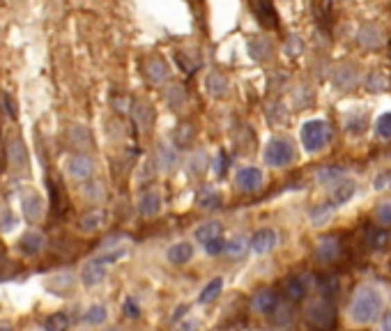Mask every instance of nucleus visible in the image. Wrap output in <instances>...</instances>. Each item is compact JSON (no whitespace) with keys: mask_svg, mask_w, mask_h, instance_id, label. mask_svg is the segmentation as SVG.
<instances>
[{"mask_svg":"<svg viewBox=\"0 0 391 331\" xmlns=\"http://www.w3.org/2000/svg\"><path fill=\"white\" fill-rule=\"evenodd\" d=\"M193 258V247L186 242H177L166 251V260L171 265H186Z\"/></svg>","mask_w":391,"mask_h":331,"instance_id":"13","label":"nucleus"},{"mask_svg":"<svg viewBox=\"0 0 391 331\" xmlns=\"http://www.w3.org/2000/svg\"><path fill=\"white\" fill-rule=\"evenodd\" d=\"M44 235L40 233V230H31V233H26L24 237H21V242H19V249H21V253H26V256H37L42 249H44Z\"/></svg>","mask_w":391,"mask_h":331,"instance_id":"12","label":"nucleus"},{"mask_svg":"<svg viewBox=\"0 0 391 331\" xmlns=\"http://www.w3.org/2000/svg\"><path fill=\"white\" fill-rule=\"evenodd\" d=\"M139 210L143 217H155V214H159V210H162V196H159L157 191H146L141 196Z\"/></svg>","mask_w":391,"mask_h":331,"instance_id":"14","label":"nucleus"},{"mask_svg":"<svg viewBox=\"0 0 391 331\" xmlns=\"http://www.w3.org/2000/svg\"><path fill=\"white\" fill-rule=\"evenodd\" d=\"M237 186L244 193H253L263 186V172L260 168H242L237 172Z\"/></svg>","mask_w":391,"mask_h":331,"instance_id":"10","label":"nucleus"},{"mask_svg":"<svg viewBox=\"0 0 391 331\" xmlns=\"http://www.w3.org/2000/svg\"><path fill=\"white\" fill-rule=\"evenodd\" d=\"M378 134L382 136V138L391 141V113L382 115V118L378 120Z\"/></svg>","mask_w":391,"mask_h":331,"instance_id":"27","label":"nucleus"},{"mask_svg":"<svg viewBox=\"0 0 391 331\" xmlns=\"http://www.w3.org/2000/svg\"><path fill=\"white\" fill-rule=\"evenodd\" d=\"M378 221L382 226H391V203H385L378 210Z\"/></svg>","mask_w":391,"mask_h":331,"instance_id":"29","label":"nucleus"},{"mask_svg":"<svg viewBox=\"0 0 391 331\" xmlns=\"http://www.w3.org/2000/svg\"><path fill=\"white\" fill-rule=\"evenodd\" d=\"M7 159L14 170H24L28 166V147L19 134H14V138H7Z\"/></svg>","mask_w":391,"mask_h":331,"instance_id":"6","label":"nucleus"},{"mask_svg":"<svg viewBox=\"0 0 391 331\" xmlns=\"http://www.w3.org/2000/svg\"><path fill=\"white\" fill-rule=\"evenodd\" d=\"M246 249H249V240L246 237H233V240H226V253L230 258H242L246 253Z\"/></svg>","mask_w":391,"mask_h":331,"instance_id":"22","label":"nucleus"},{"mask_svg":"<svg viewBox=\"0 0 391 331\" xmlns=\"http://www.w3.org/2000/svg\"><path fill=\"white\" fill-rule=\"evenodd\" d=\"M152 81H155V83H162V81H166V76H168V69H166V64L164 62H159V60H155V62H152Z\"/></svg>","mask_w":391,"mask_h":331,"instance_id":"26","label":"nucleus"},{"mask_svg":"<svg viewBox=\"0 0 391 331\" xmlns=\"http://www.w3.org/2000/svg\"><path fill=\"white\" fill-rule=\"evenodd\" d=\"M221 292H223V278H212L200 290V304H212V301L219 299Z\"/></svg>","mask_w":391,"mask_h":331,"instance_id":"19","label":"nucleus"},{"mask_svg":"<svg viewBox=\"0 0 391 331\" xmlns=\"http://www.w3.org/2000/svg\"><path fill=\"white\" fill-rule=\"evenodd\" d=\"M226 168H228V156L221 152L219 154V163H216V172L221 175V172H226Z\"/></svg>","mask_w":391,"mask_h":331,"instance_id":"32","label":"nucleus"},{"mask_svg":"<svg viewBox=\"0 0 391 331\" xmlns=\"http://www.w3.org/2000/svg\"><path fill=\"white\" fill-rule=\"evenodd\" d=\"M198 203L202 205V207H207V210H212V207H216L221 203V196H219V191H214V189H202L200 191V198H198Z\"/></svg>","mask_w":391,"mask_h":331,"instance_id":"24","label":"nucleus"},{"mask_svg":"<svg viewBox=\"0 0 391 331\" xmlns=\"http://www.w3.org/2000/svg\"><path fill=\"white\" fill-rule=\"evenodd\" d=\"M202 247H205V253L207 256H219V253H223V251H226V240H223V237H216V240L202 244Z\"/></svg>","mask_w":391,"mask_h":331,"instance_id":"25","label":"nucleus"},{"mask_svg":"<svg viewBox=\"0 0 391 331\" xmlns=\"http://www.w3.org/2000/svg\"><path fill=\"white\" fill-rule=\"evenodd\" d=\"M251 308L260 315H272L279 311V294L272 290H260L251 301Z\"/></svg>","mask_w":391,"mask_h":331,"instance_id":"9","label":"nucleus"},{"mask_svg":"<svg viewBox=\"0 0 391 331\" xmlns=\"http://www.w3.org/2000/svg\"><path fill=\"white\" fill-rule=\"evenodd\" d=\"M108 320V308L104 304H92L88 311L83 313V322L90 327H99Z\"/></svg>","mask_w":391,"mask_h":331,"instance_id":"18","label":"nucleus"},{"mask_svg":"<svg viewBox=\"0 0 391 331\" xmlns=\"http://www.w3.org/2000/svg\"><path fill=\"white\" fill-rule=\"evenodd\" d=\"M14 226H17V219H14V214L10 210L0 212V230H10Z\"/></svg>","mask_w":391,"mask_h":331,"instance_id":"28","label":"nucleus"},{"mask_svg":"<svg viewBox=\"0 0 391 331\" xmlns=\"http://www.w3.org/2000/svg\"><path fill=\"white\" fill-rule=\"evenodd\" d=\"M382 331H391V311L387 313L385 322H382Z\"/></svg>","mask_w":391,"mask_h":331,"instance_id":"33","label":"nucleus"},{"mask_svg":"<svg viewBox=\"0 0 391 331\" xmlns=\"http://www.w3.org/2000/svg\"><path fill=\"white\" fill-rule=\"evenodd\" d=\"M104 331H120V329H115V327H113V329H104Z\"/></svg>","mask_w":391,"mask_h":331,"instance_id":"35","label":"nucleus"},{"mask_svg":"<svg viewBox=\"0 0 391 331\" xmlns=\"http://www.w3.org/2000/svg\"><path fill=\"white\" fill-rule=\"evenodd\" d=\"M277 244H279V235L274 233L272 228H263V230H258V233L253 235L251 249L256 251L258 256H265V253H270V251L277 249Z\"/></svg>","mask_w":391,"mask_h":331,"instance_id":"8","label":"nucleus"},{"mask_svg":"<svg viewBox=\"0 0 391 331\" xmlns=\"http://www.w3.org/2000/svg\"><path fill=\"white\" fill-rule=\"evenodd\" d=\"M216 237H223V228H221V223H216V221H207V223H202L200 228H196V240H198L200 244L212 242V240H216Z\"/></svg>","mask_w":391,"mask_h":331,"instance_id":"16","label":"nucleus"},{"mask_svg":"<svg viewBox=\"0 0 391 331\" xmlns=\"http://www.w3.org/2000/svg\"><path fill=\"white\" fill-rule=\"evenodd\" d=\"M67 172L74 179H81L83 182V179H88L92 172H95V161L85 154H74L67 159Z\"/></svg>","mask_w":391,"mask_h":331,"instance_id":"7","label":"nucleus"},{"mask_svg":"<svg viewBox=\"0 0 391 331\" xmlns=\"http://www.w3.org/2000/svg\"><path fill=\"white\" fill-rule=\"evenodd\" d=\"M385 311V292L378 285H361L350 301V320L354 325H371Z\"/></svg>","mask_w":391,"mask_h":331,"instance_id":"1","label":"nucleus"},{"mask_svg":"<svg viewBox=\"0 0 391 331\" xmlns=\"http://www.w3.org/2000/svg\"><path fill=\"white\" fill-rule=\"evenodd\" d=\"M306 320L315 329H329L331 322H334V306L329 304L327 297L318 299L306 308Z\"/></svg>","mask_w":391,"mask_h":331,"instance_id":"5","label":"nucleus"},{"mask_svg":"<svg viewBox=\"0 0 391 331\" xmlns=\"http://www.w3.org/2000/svg\"><path fill=\"white\" fill-rule=\"evenodd\" d=\"M122 256V251H115V253H108V256H99V258H92V260H88L83 265L81 269V280L88 287H95L99 285L101 280L106 278L108 274V265L115 262L118 258Z\"/></svg>","mask_w":391,"mask_h":331,"instance_id":"2","label":"nucleus"},{"mask_svg":"<svg viewBox=\"0 0 391 331\" xmlns=\"http://www.w3.org/2000/svg\"><path fill=\"white\" fill-rule=\"evenodd\" d=\"M284 294L290 301H302L309 294V280L306 276H290L284 283Z\"/></svg>","mask_w":391,"mask_h":331,"instance_id":"11","label":"nucleus"},{"mask_svg":"<svg viewBox=\"0 0 391 331\" xmlns=\"http://www.w3.org/2000/svg\"><path fill=\"white\" fill-rule=\"evenodd\" d=\"M5 109H7V115H10V118H17V106H14V99H10V95L5 97Z\"/></svg>","mask_w":391,"mask_h":331,"instance_id":"31","label":"nucleus"},{"mask_svg":"<svg viewBox=\"0 0 391 331\" xmlns=\"http://www.w3.org/2000/svg\"><path fill=\"white\" fill-rule=\"evenodd\" d=\"M256 14H258V21L267 28H277L279 21H277V12H274V7L270 0H256Z\"/></svg>","mask_w":391,"mask_h":331,"instance_id":"15","label":"nucleus"},{"mask_svg":"<svg viewBox=\"0 0 391 331\" xmlns=\"http://www.w3.org/2000/svg\"><path fill=\"white\" fill-rule=\"evenodd\" d=\"M69 322L71 320L67 313H53L44 320V331H67Z\"/></svg>","mask_w":391,"mask_h":331,"instance_id":"21","label":"nucleus"},{"mask_svg":"<svg viewBox=\"0 0 391 331\" xmlns=\"http://www.w3.org/2000/svg\"><path fill=\"white\" fill-rule=\"evenodd\" d=\"M24 212H26L28 221H40L42 214H44V203H42V198L35 196V193L26 196L24 198Z\"/></svg>","mask_w":391,"mask_h":331,"instance_id":"17","label":"nucleus"},{"mask_svg":"<svg viewBox=\"0 0 391 331\" xmlns=\"http://www.w3.org/2000/svg\"><path fill=\"white\" fill-rule=\"evenodd\" d=\"M125 315H127V318H139V315H141V306L136 304V299H127L125 301Z\"/></svg>","mask_w":391,"mask_h":331,"instance_id":"30","label":"nucleus"},{"mask_svg":"<svg viewBox=\"0 0 391 331\" xmlns=\"http://www.w3.org/2000/svg\"><path fill=\"white\" fill-rule=\"evenodd\" d=\"M0 331H14L12 327H7V325H0Z\"/></svg>","mask_w":391,"mask_h":331,"instance_id":"34","label":"nucleus"},{"mask_svg":"<svg viewBox=\"0 0 391 331\" xmlns=\"http://www.w3.org/2000/svg\"><path fill=\"white\" fill-rule=\"evenodd\" d=\"M104 221H106V214L104 212H101V210H92V212H88L81 219V228L85 230V233H95V230H99L101 226H104Z\"/></svg>","mask_w":391,"mask_h":331,"instance_id":"20","label":"nucleus"},{"mask_svg":"<svg viewBox=\"0 0 391 331\" xmlns=\"http://www.w3.org/2000/svg\"><path fill=\"white\" fill-rule=\"evenodd\" d=\"M329 138H331L329 125L322 120L306 122L302 129V143H304V147L311 150V152H320V150H324L329 145Z\"/></svg>","mask_w":391,"mask_h":331,"instance_id":"3","label":"nucleus"},{"mask_svg":"<svg viewBox=\"0 0 391 331\" xmlns=\"http://www.w3.org/2000/svg\"><path fill=\"white\" fill-rule=\"evenodd\" d=\"M336 256H338V242L334 240H327V242H322L320 247H318V258L320 260H336Z\"/></svg>","mask_w":391,"mask_h":331,"instance_id":"23","label":"nucleus"},{"mask_svg":"<svg viewBox=\"0 0 391 331\" xmlns=\"http://www.w3.org/2000/svg\"><path fill=\"white\" fill-rule=\"evenodd\" d=\"M295 161V147L288 138H274L265 147V163L272 168H286Z\"/></svg>","mask_w":391,"mask_h":331,"instance_id":"4","label":"nucleus"}]
</instances>
